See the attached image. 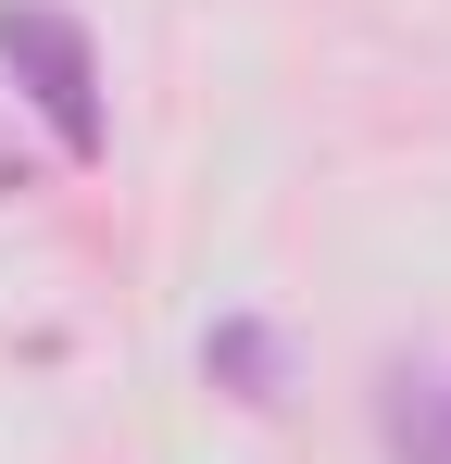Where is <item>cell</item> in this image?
I'll return each instance as SVG.
<instances>
[{
    "label": "cell",
    "instance_id": "obj_1",
    "mask_svg": "<svg viewBox=\"0 0 451 464\" xmlns=\"http://www.w3.org/2000/svg\"><path fill=\"white\" fill-rule=\"evenodd\" d=\"M0 63H13V88L38 101V126L63 139V163H101V51H88V25L75 13H51V0H0Z\"/></svg>",
    "mask_w": 451,
    "mask_h": 464
},
{
    "label": "cell",
    "instance_id": "obj_2",
    "mask_svg": "<svg viewBox=\"0 0 451 464\" xmlns=\"http://www.w3.org/2000/svg\"><path fill=\"white\" fill-rule=\"evenodd\" d=\"M376 440H389V464H451V364H389Z\"/></svg>",
    "mask_w": 451,
    "mask_h": 464
},
{
    "label": "cell",
    "instance_id": "obj_3",
    "mask_svg": "<svg viewBox=\"0 0 451 464\" xmlns=\"http://www.w3.org/2000/svg\"><path fill=\"white\" fill-rule=\"evenodd\" d=\"M201 364H214V389H226V401H251V414L289 401V339H276L264 314H226L214 339H201Z\"/></svg>",
    "mask_w": 451,
    "mask_h": 464
}]
</instances>
